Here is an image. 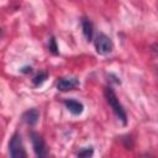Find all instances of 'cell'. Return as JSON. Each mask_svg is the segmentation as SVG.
Segmentation results:
<instances>
[{
  "mask_svg": "<svg viewBox=\"0 0 158 158\" xmlns=\"http://www.w3.org/2000/svg\"><path fill=\"white\" fill-rule=\"evenodd\" d=\"M20 72H22V73H30V72H32V68L31 67H25V68L20 69Z\"/></svg>",
  "mask_w": 158,
  "mask_h": 158,
  "instance_id": "7c38bea8",
  "label": "cell"
},
{
  "mask_svg": "<svg viewBox=\"0 0 158 158\" xmlns=\"http://www.w3.org/2000/svg\"><path fill=\"white\" fill-rule=\"evenodd\" d=\"M104 95H105V99H106L107 104L112 109L114 114L117 116V118L122 122V125H127V115H126V111H125L123 106L121 105V102L118 101L115 91L110 86H106L105 90H104Z\"/></svg>",
  "mask_w": 158,
  "mask_h": 158,
  "instance_id": "6da1fadb",
  "label": "cell"
},
{
  "mask_svg": "<svg viewBox=\"0 0 158 158\" xmlns=\"http://www.w3.org/2000/svg\"><path fill=\"white\" fill-rule=\"evenodd\" d=\"M80 85L79 79L72 77V78H60L57 81V89L60 91H68V90H74Z\"/></svg>",
  "mask_w": 158,
  "mask_h": 158,
  "instance_id": "5b68a950",
  "label": "cell"
},
{
  "mask_svg": "<svg viewBox=\"0 0 158 158\" xmlns=\"http://www.w3.org/2000/svg\"><path fill=\"white\" fill-rule=\"evenodd\" d=\"M81 28H83V35L86 38V41L88 42L93 41L94 27H93V23H91V21L89 19H86V17H83L81 19Z\"/></svg>",
  "mask_w": 158,
  "mask_h": 158,
  "instance_id": "ba28073f",
  "label": "cell"
},
{
  "mask_svg": "<svg viewBox=\"0 0 158 158\" xmlns=\"http://www.w3.org/2000/svg\"><path fill=\"white\" fill-rule=\"evenodd\" d=\"M22 120L30 125V126H35L38 120H40V110L38 109H30L27 111H25L22 114Z\"/></svg>",
  "mask_w": 158,
  "mask_h": 158,
  "instance_id": "52a82bcc",
  "label": "cell"
},
{
  "mask_svg": "<svg viewBox=\"0 0 158 158\" xmlns=\"http://www.w3.org/2000/svg\"><path fill=\"white\" fill-rule=\"evenodd\" d=\"M93 153H94V149H93L91 147H85V148H83V149H80V151L78 152V157H84V158H86V157H91Z\"/></svg>",
  "mask_w": 158,
  "mask_h": 158,
  "instance_id": "8fae6325",
  "label": "cell"
},
{
  "mask_svg": "<svg viewBox=\"0 0 158 158\" xmlns=\"http://www.w3.org/2000/svg\"><path fill=\"white\" fill-rule=\"evenodd\" d=\"M95 48H96V52L99 54L105 56V54H109L112 51L114 44H112V41L109 36L100 32V33H98V36L95 38Z\"/></svg>",
  "mask_w": 158,
  "mask_h": 158,
  "instance_id": "3957f363",
  "label": "cell"
},
{
  "mask_svg": "<svg viewBox=\"0 0 158 158\" xmlns=\"http://www.w3.org/2000/svg\"><path fill=\"white\" fill-rule=\"evenodd\" d=\"M48 48H49V52L54 56H57L59 52H58V47H57V42H56V38L54 37H51L49 40V43H48Z\"/></svg>",
  "mask_w": 158,
  "mask_h": 158,
  "instance_id": "30bf717a",
  "label": "cell"
},
{
  "mask_svg": "<svg viewBox=\"0 0 158 158\" xmlns=\"http://www.w3.org/2000/svg\"><path fill=\"white\" fill-rule=\"evenodd\" d=\"M9 152L10 156L12 158H26V151L23 148L22 141H21V136L16 132L12 135V137L10 138L9 142Z\"/></svg>",
  "mask_w": 158,
  "mask_h": 158,
  "instance_id": "7a4b0ae2",
  "label": "cell"
},
{
  "mask_svg": "<svg viewBox=\"0 0 158 158\" xmlns=\"http://www.w3.org/2000/svg\"><path fill=\"white\" fill-rule=\"evenodd\" d=\"M64 105L69 110V112L73 114V115H75V116L80 115L84 111V105L80 101L74 100V99H67V100H64Z\"/></svg>",
  "mask_w": 158,
  "mask_h": 158,
  "instance_id": "8992f818",
  "label": "cell"
},
{
  "mask_svg": "<svg viewBox=\"0 0 158 158\" xmlns=\"http://www.w3.org/2000/svg\"><path fill=\"white\" fill-rule=\"evenodd\" d=\"M47 78H48L47 72H38V73L32 78V83H33L36 86H38V85L43 84V83L46 81V79H47Z\"/></svg>",
  "mask_w": 158,
  "mask_h": 158,
  "instance_id": "9c48e42d",
  "label": "cell"
},
{
  "mask_svg": "<svg viewBox=\"0 0 158 158\" xmlns=\"http://www.w3.org/2000/svg\"><path fill=\"white\" fill-rule=\"evenodd\" d=\"M0 36H1V28H0Z\"/></svg>",
  "mask_w": 158,
  "mask_h": 158,
  "instance_id": "4fadbf2b",
  "label": "cell"
},
{
  "mask_svg": "<svg viewBox=\"0 0 158 158\" xmlns=\"http://www.w3.org/2000/svg\"><path fill=\"white\" fill-rule=\"evenodd\" d=\"M30 138H31V142H32L35 154L37 157H46L47 156V148H46V143H44L43 138L37 132H31Z\"/></svg>",
  "mask_w": 158,
  "mask_h": 158,
  "instance_id": "277c9868",
  "label": "cell"
}]
</instances>
